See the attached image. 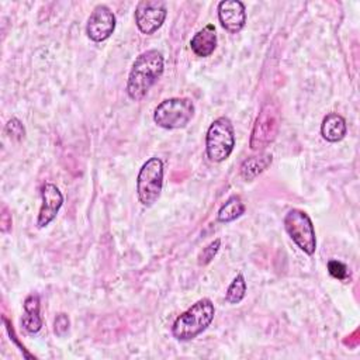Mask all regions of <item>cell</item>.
Instances as JSON below:
<instances>
[{"mask_svg": "<svg viewBox=\"0 0 360 360\" xmlns=\"http://www.w3.org/2000/svg\"><path fill=\"white\" fill-rule=\"evenodd\" d=\"M165 60L159 51L149 49L142 52L132 63L127 82V94L134 101H141L149 89L163 73Z\"/></svg>", "mask_w": 360, "mask_h": 360, "instance_id": "1", "label": "cell"}, {"mask_svg": "<svg viewBox=\"0 0 360 360\" xmlns=\"http://www.w3.org/2000/svg\"><path fill=\"white\" fill-rule=\"evenodd\" d=\"M214 315L215 308L212 301L210 298H201L176 318L172 333L177 340H191L210 326Z\"/></svg>", "mask_w": 360, "mask_h": 360, "instance_id": "2", "label": "cell"}, {"mask_svg": "<svg viewBox=\"0 0 360 360\" xmlns=\"http://www.w3.org/2000/svg\"><path fill=\"white\" fill-rule=\"evenodd\" d=\"M281 122V111L277 101L267 100L262 105L250 134V149L263 150L277 136Z\"/></svg>", "mask_w": 360, "mask_h": 360, "instance_id": "3", "label": "cell"}, {"mask_svg": "<svg viewBox=\"0 0 360 360\" xmlns=\"http://www.w3.org/2000/svg\"><path fill=\"white\" fill-rule=\"evenodd\" d=\"M235 146V129L228 117H218L207 129L205 149L212 162H224L229 158Z\"/></svg>", "mask_w": 360, "mask_h": 360, "instance_id": "4", "label": "cell"}, {"mask_svg": "<svg viewBox=\"0 0 360 360\" xmlns=\"http://www.w3.org/2000/svg\"><path fill=\"white\" fill-rule=\"evenodd\" d=\"M194 115V103L187 97L163 100L153 112V121L165 129L184 128Z\"/></svg>", "mask_w": 360, "mask_h": 360, "instance_id": "5", "label": "cell"}, {"mask_svg": "<svg viewBox=\"0 0 360 360\" xmlns=\"http://www.w3.org/2000/svg\"><path fill=\"white\" fill-rule=\"evenodd\" d=\"M163 187V162L159 158L148 159L136 177V194L142 205L150 207L160 197Z\"/></svg>", "mask_w": 360, "mask_h": 360, "instance_id": "6", "label": "cell"}, {"mask_svg": "<svg viewBox=\"0 0 360 360\" xmlns=\"http://www.w3.org/2000/svg\"><path fill=\"white\" fill-rule=\"evenodd\" d=\"M284 228L294 243L307 255H314L316 249V236L309 215L298 208L290 210L284 217Z\"/></svg>", "mask_w": 360, "mask_h": 360, "instance_id": "7", "label": "cell"}, {"mask_svg": "<svg viewBox=\"0 0 360 360\" xmlns=\"http://www.w3.org/2000/svg\"><path fill=\"white\" fill-rule=\"evenodd\" d=\"M167 15V8L159 0H142L135 8V22L142 34L150 35L158 31Z\"/></svg>", "mask_w": 360, "mask_h": 360, "instance_id": "8", "label": "cell"}, {"mask_svg": "<svg viewBox=\"0 0 360 360\" xmlns=\"http://www.w3.org/2000/svg\"><path fill=\"white\" fill-rule=\"evenodd\" d=\"M114 30H115L114 13L104 4L96 6L87 20V25H86L87 37L94 42H101L110 38Z\"/></svg>", "mask_w": 360, "mask_h": 360, "instance_id": "9", "label": "cell"}, {"mask_svg": "<svg viewBox=\"0 0 360 360\" xmlns=\"http://www.w3.org/2000/svg\"><path fill=\"white\" fill-rule=\"evenodd\" d=\"M41 198H42V205L37 218V226L45 228L58 215L63 204V195L55 184L45 183L41 188Z\"/></svg>", "mask_w": 360, "mask_h": 360, "instance_id": "10", "label": "cell"}, {"mask_svg": "<svg viewBox=\"0 0 360 360\" xmlns=\"http://www.w3.org/2000/svg\"><path fill=\"white\" fill-rule=\"evenodd\" d=\"M221 25L231 34L239 32L246 24L245 4L239 0H224L218 4Z\"/></svg>", "mask_w": 360, "mask_h": 360, "instance_id": "11", "label": "cell"}, {"mask_svg": "<svg viewBox=\"0 0 360 360\" xmlns=\"http://www.w3.org/2000/svg\"><path fill=\"white\" fill-rule=\"evenodd\" d=\"M190 48L200 58L210 56L217 48L215 27L212 24H208L202 30L195 32L190 41Z\"/></svg>", "mask_w": 360, "mask_h": 360, "instance_id": "12", "label": "cell"}, {"mask_svg": "<svg viewBox=\"0 0 360 360\" xmlns=\"http://www.w3.org/2000/svg\"><path fill=\"white\" fill-rule=\"evenodd\" d=\"M39 307V297L37 294H30L24 300V315L21 318V325L31 335L39 332V329L42 328Z\"/></svg>", "mask_w": 360, "mask_h": 360, "instance_id": "13", "label": "cell"}, {"mask_svg": "<svg viewBox=\"0 0 360 360\" xmlns=\"http://www.w3.org/2000/svg\"><path fill=\"white\" fill-rule=\"evenodd\" d=\"M347 131L346 121L336 112H329L323 117L321 124V134L328 142H339L345 138Z\"/></svg>", "mask_w": 360, "mask_h": 360, "instance_id": "14", "label": "cell"}, {"mask_svg": "<svg viewBox=\"0 0 360 360\" xmlns=\"http://www.w3.org/2000/svg\"><path fill=\"white\" fill-rule=\"evenodd\" d=\"M273 162V156L270 153H260L256 156H250L245 159L240 165V176L246 181H252L260 173H263Z\"/></svg>", "mask_w": 360, "mask_h": 360, "instance_id": "15", "label": "cell"}, {"mask_svg": "<svg viewBox=\"0 0 360 360\" xmlns=\"http://www.w3.org/2000/svg\"><path fill=\"white\" fill-rule=\"evenodd\" d=\"M245 212V204L239 195H231L218 211L219 222H232Z\"/></svg>", "mask_w": 360, "mask_h": 360, "instance_id": "16", "label": "cell"}, {"mask_svg": "<svg viewBox=\"0 0 360 360\" xmlns=\"http://www.w3.org/2000/svg\"><path fill=\"white\" fill-rule=\"evenodd\" d=\"M245 294H246V281H245L243 274L239 273L229 284L226 294H225V300L229 304H239L245 298Z\"/></svg>", "mask_w": 360, "mask_h": 360, "instance_id": "17", "label": "cell"}, {"mask_svg": "<svg viewBox=\"0 0 360 360\" xmlns=\"http://www.w3.org/2000/svg\"><path fill=\"white\" fill-rule=\"evenodd\" d=\"M219 246H221V239H215V240H212L211 243H208V245L201 250V253L198 255V264H200V266L208 264V263L214 259V256L217 255V252L219 250Z\"/></svg>", "mask_w": 360, "mask_h": 360, "instance_id": "18", "label": "cell"}, {"mask_svg": "<svg viewBox=\"0 0 360 360\" xmlns=\"http://www.w3.org/2000/svg\"><path fill=\"white\" fill-rule=\"evenodd\" d=\"M328 271L332 277L338 280H346L349 278V271L347 266L339 260H329L328 262Z\"/></svg>", "mask_w": 360, "mask_h": 360, "instance_id": "19", "label": "cell"}, {"mask_svg": "<svg viewBox=\"0 0 360 360\" xmlns=\"http://www.w3.org/2000/svg\"><path fill=\"white\" fill-rule=\"evenodd\" d=\"M6 132L15 138V139H21L24 135H25V129H24V125L21 124L20 120L17 118H11L8 120V122L6 124Z\"/></svg>", "mask_w": 360, "mask_h": 360, "instance_id": "20", "label": "cell"}, {"mask_svg": "<svg viewBox=\"0 0 360 360\" xmlns=\"http://www.w3.org/2000/svg\"><path fill=\"white\" fill-rule=\"evenodd\" d=\"M69 325H70V321H69V316L63 312L58 314L55 321H53V330L58 336H65L66 332L69 330Z\"/></svg>", "mask_w": 360, "mask_h": 360, "instance_id": "21", "label": "cell"}, {"mask_svg": "<svg viewBox=\"0 0 360 360\" xmlns=\"http://www.w3.org/2000/svg\"><path fill=\"white\" fill-rule=\"evenodd\" d=\"M1 231L3 232H7L10 228H11V215L7 212V208L3 207V211H1Z\"/></svg>", "mask_w": 360, "mask_h": 360, "instance_id": "22", "label": "cell"}]
</instances>
